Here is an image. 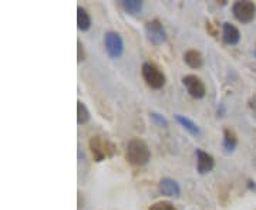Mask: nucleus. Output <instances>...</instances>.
Returning <instances> with one entry per match:
<instances>
[{
  "mask_svg": "<svg viewBox=\"0 0 256 210\" xmlns=\"http://www.w3.org/2000/svg\"><path fill=\"white\" fill-rule=\"evenodd\" d=\"M92 118L90 115V111L86 107V104L82 101H77V124L78 125H84L87 124Z\"/></svg>",
  "mask_w": 256,
  "mask_h": 210,
  "instance_id": "dca6fc26",
  "label": "nucleus"
},
{
  "mask_svg": "<svg viewBox=\"0 0 256 210\" xmlns=\"http://www.w3.org/2000/svg\"><path fill=\"white\" fill-rule=\"evenodd\" d=\"M144 30H146V38H148L152 44L161 46V44H164L165 41H166V31H165L162 23H161L158 18H154V20L146 23Z\"/></svg>",
  "mask_w": 256,
  "mask_h": 210,
  "instance_id": "39448f33",
  "label": "nucleus"
},
{
  "mask_svg": "<svg viewBox=\"0 0 256 210\" xmlns=\"http://www.w3.org/2000/svg\"><path fill=\"white\" fill-rule=\"evenodd\" d=\"M184 61H185V64L188 65V67H191V68H194V70L201 68L202 64H204L202 54L198 50H188V51H185Z\"/></svg>",
  "mask_w": 256,
  "mask_h": 210,
  "instance_id": "f8f14e48",
  "label": "nucleus"
},
{
  "mask_svg": "<svg viewBox=\"0 0 256 210\" xmlns=\"http://www.w3.org/2000/svg\"><path fill=\"white\" fill-rule=\"evenodd\" d=\"M255 57H256V47H255Z\"/></svg>",
  "mask_w": 256,
  "mask_h": 210,
  "instance_id": "aec40b11",
  "label": "nucleus"
},
{
  "mask_svg": "<svg viewBox=\"0 0 256 210\" xmlns=\"http://www.w3.org/2000/svg\"><path fill=\"white\" fill-rule=\"evenodd\" d=\"M232 14L242 24L250 23L256 16V4L249 0L235 1L232 4Z\"/></svg>",
  "mask_w": 256,
  "mask_h": 210,
  "instance_id": "7ed1b4c3",
  "label": "nucleus"
},
{
  "mask_svg": "<svg viewBox=\"0 0 256 210\" xmlns=\"http://www.w3.org/2000/svg\"><path fill=\"white\" fill-rule=\"evenodd\" d=\"M126 159L134 166H144L151 159V151L146 142L140 138L130 139L126 148Z\"/></svg>",
  "mask_w": 256,
  "mask_h": 210,
  "instance_id": "f257e3e1",
  "label": "nucleus"
},
{
  "mask_svg": "<svg viewBox=\"0 0 256 210\" xmlns=\"http://www.w3.org/2000/svg\"><path fill=\"white\" fill-rule=\"evenodd\" d=\"M148 210H176V208H175L171 202L161 201V202H156V203H152Z\"/></svg>",
  "mask_w": 256,
  "mask_h": 210,
  "instance_id": "f3484780",
  "label": "nucleus"
},
{
  "mask_svg": "<svg viewBox=\"0 0 256 210\" xmlns=\"http://www.w3.org/2000/svg\"><path fill=\"white\" fill-rule=\"evenodd\" d=\"M160 192L168 198H180L181 195V188L176 181L172 178H162L160 181Z\"/></svg>",
  "mask_w": 256,
  "mask_h": 210,
  "instance_id": "1a4fd4ad",
  "label": "nucleus"
},
{
  "mask_svg": "<svg viewBox=\"0 0 256 210\" xmlns=\"http://www.w3.org/2000/svg\"><path fill=\"white\" fill-rule=\"evenodd\" d=\"M174 118L186 132L191 134L192 137H200V135H201V129H200V127H198L192 119H190L188 117H185V115H180V114L174 115Z\"/></svg>",
  "mask_w": 256,
  "mask_h": 210,
  "instance_id": "9b49d317",
  "label": "nucleus"
},
{
  "mask_svg": "<svg viewBox=\"0 0 256 210\" xmlns=\"http://www.w3.org/2000/svg\"><path fill=\"white\" fill-rule=\"evenodd\" d=\"M222 146L226 152H234L238 146V138L232 129H224V138H222Z\"/></svg>",
  "mask_w": 256,
  "mask_h": 210,
  "instance_id": "ddd939ff",
  "label": "nucleus"
},
{
  "mask_svg": "<svg viewBox=\"0 0 256 210\" xmlns=\"http://www.w3.org/2000/svg\"><path fill=\"white\" fill-rule=\"evenodd\" d=\"M222 40L229 46H235V44H238L239 40H240V33L234 24L224 23L222 24Z\"/></svg>",
  "mask_w": 256,
  "mask_h": 210,
  "instance_id": "9d476101",
  "label": "nucleus"
},
{
  "mask_svg": "<svg viewBox=\"0 0 256 210\" xmlns=\"http://www.w3.org/2000/svg\"><path fill=\"white\" fill-rule=\"evenodd\" d=\"M195 155H196V171L201 175L210 174V171L214 169V166H215L214 156L210 155L205 151H202V149H196Z\"/></svg>",
  "mask_w": 256,
  "mask_h": 210,
  "instance_id": "6e6552de",
  "label": "nucleus"
},
{
  "mask_svg": "<svg viewBox=\"0 0 256 210\" xmlns=\"http://www.w3.org/2000/svg\"><path fill=\"white\" fill-rule=\"evenodd\" d=\"M182 84L184 87L186 88V91L188 94L191 95L192 98H195V100H201L205 97V94H206V88H205V84L202 82V80L200 77H196V75H185L182 78Z\"/></svg>",
  "mask_w": 256,
  "mask_h": 210,
  "instance_id": "0eeeda50",
  "label": "nucleus"
},
{
  "mask_svg": "<svg viewBox=\"0 0 256 210\" xmlns=\"http://www.w3.org/2000/svg\"><path fill=\"white\" fill-rule=\"evenodd\" d=\"M77 27H78L80 31H87V30H90V27H92L90 14L82 6L77 7Z\"/></svg>",
  "mask_w": 256,
  "mask_h": 210,
  "instance_id": "4468645a",
  "label": "nucleus"
},
{
  "mask_svg": "<svg viewBox=\"0 0 256 210\" xmlns=\"http://www.w3.org/2000/svg\"><path fill=\"white\" fill-rule=\"evenodd\" d=\"M88 145H90V149H92L96 162H101L106 158L114 155V152H116V146L112 145L111 142H108V141H104L100 137H92L90 139Z\"/></svg>",
  "mask_w": 256,
  "mask_h": 210,
  "instance_id": "20e7f679",
  "label": "nucleus"
},
{
  "mask_svg": "<svg viewBox=\"0 0 256 210\" xmlns=\"http://www.w3.org/2000/svg\"><path fill=\"white\" fill-rule=\"evenodd\" d=\"M104 46L111 58H120L124 53V41L122 37L116 31H108L104 36Z\"/></svg>",
  "mask_w": 256,
  "mask_h": 210,
  "instance_id": "423d86ee",
  "label": "nucleus"
},
{
  "mask_svg": "<svg viewBox=\"0 0 256 210\" xmlns=\"http://www.w3.org/2000/svg\"><path fill=\"white\" fill-rule=\"evenodd\" d=\"M150 117L152 119V122L158 125V127H161V128H166L168 127V121L165 118L162 114H158V112H151L150 114Z\"/></svg>",
  "mask_w": 256,
  "mask_h": 210,
  "instance_id": "a211bd4d",
  "label": "nucleus"
},
{
  "mask_svg": "<svg viewBox=\"0 0 256 210\" xmlns=\"http://www.w3.org/2000/svg\"><path fill=\"white\" fill-rule=\"evenodd\" d=\"M144 3L141 0H121V7L128 14H138L142 10Z\"/></svg>",
  "mask_w": 256,
  "mask_h": 210,
  "instance_id": "2eb2a0df",
  "label": "nucleus"
},
{
  "mask_svg": "<svg viewBox=\"0 0 256 210\" xmlns=\"http://www.w3.org/2000/svg\"><path fill=\"white\" fill-rule=\"evenodd\" d=\"M141 74H142V78L146 82L148 87H151L152 90H161L165 85V74L162 73V70L154 63H150L146 61L141 67Z\"/></svg>",
  "mask_w": 256,
  "mask_h": 210,
  "instance_id": "f03ea898",
  "label": "nucleus"
},
{
  "mask_svg": "<svg viewBox=\"0 0 256 210\" xmlns=\"http://www.w3.org/2000/svg\"><path fill=\"white\" fill-rule=\"evenodd\" d=\"M84 58H86L84 47H82V41H80V40H77V61H78V63H82V61H84Z\"/></svg>",
  "mask_w": 256,
  "mask_h": 210,
  "instance_id": "6ab92c4d",
  "label": "nucleus"
}]
</instances>
